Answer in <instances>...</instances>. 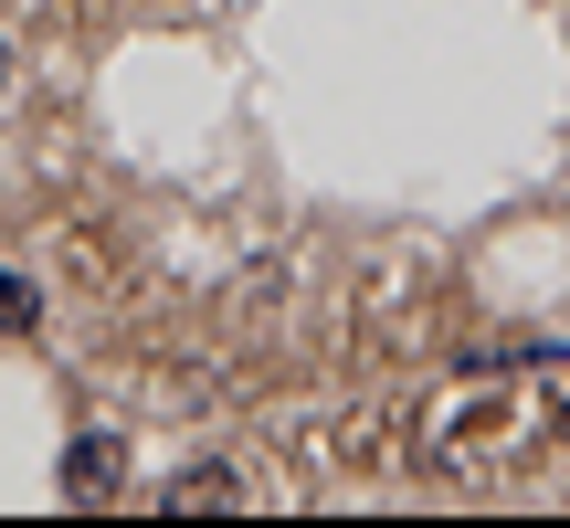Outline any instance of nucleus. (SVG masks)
<instances>
[{"label":"nucleus","mask_w":570,"mask_h":528,"mask_svg":"<svg viewBox=\"0 0 570 528\" xmlns=\"http://www.w3.org/2000/svg\"><path fill=\"white\" fill-rule=\"evenodd\" d=\"M159 508L169 518H223V508H244V476H233V466H180L159 487Z\"/></svg>","instance_id":"nucleus-2"},{"label":"nucleus","mask_w":570,"mask_h":528,"mask_svg":"<svg viewBox=\"0 0 570 528\" xmlns=\"http://www.w3.org/2000/svg\"><path fill=\"white\" fill-rule=\"evenodd\" d=\"M53 487L75 497V508L117 497V487H127V444H117V433H75V444H63V466H53Z\"/></svg>","instance_id":"nucleus-1"},{"label":"nucleus","mask_w":570,"mask_h":528,"mask_svg":"<svg viewBox=\"0 0 570 528\" xmlns=\"http://www.w3.org/2000/svg\"><path fill=\"white\" fill-rule=\"evenodd\" d=\"M32 317H42V296L11 275V264H0V339H32Z\"/></svg>","instance_id":"nucleus-3"},{"label":"nucleus","mask_w":570,"mask_h":528,"mask_svg":"<svg viewBox=\"0 0 570 528\" xmlns=\"http://www.w3.org/2000/svg\"><path fill=\"white\" fill-rule=\"evenodd\" d=\"M0 85H11V53H0Z\"/></svg>","instance_id":"nucleus-4"}]
</instances>
